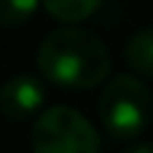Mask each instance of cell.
Returning <instances> with one entry per match:
<instances>
[{"label":"cell","instance_id":"cell-1","mask_svg":"<svg viewBox=\"0 0 153 153\" xmlns=\"http://www.w3.org/2000/svg\"><path fill=\"white\" fill-rule=\"evenodd\" d=\"M38 67L48 83L65 91H83L105 81L110 73V54L94 32L59 27L43 38L38 48Z\"/></svg>","mask_w":153,"mask_h":153},{"label":"cell","instance_id":"cell-2","mask_svg":"<svg viewBox=\"0 0 153 153\" xmlns=\"http://www.w3.org/2000/svg\"><path fill=\"white\" fill-rule=\"evenodd\" d=\"M100 118L116 140H132L148 129L153 118V97L134 75H116L100 94Z\"/></svg>","mask_w":153,"mask_h":153},{"label":"cell","instance_id":"cell-3","mask_svg":"<svg viewBox=\"0 0 153 153\" xmlns=\"http://www.w3.org/2000/svg\"><path fill=\"white\" fill-rule=\"evenodd\" d=\"M32 148L38 153H94L100 151V134L78 110L59 105L35 121Z\"/></svg>","mask_w":153,"mask_h":153},{"label":"cell","instance_id":"cell-4","mask_svg":"<svg viewBox=\"0 0 153 153\" xmlns=\"http://www.w3.org/2000/svg\"><path fill=\"white\" fill-rule=\"evenodd\" d=\"M43 83L35 75H13L0 86V113L8 121H24L43 105Z\"/></svg>","mask_w":153,"mask_h":153},{"label":"cell","instance_id":"cell-5","mask_svg":"<svg viewBox=\"0 0 153 153\" xmlns=\"http://www.w3.org/2000/svg\"><path fill=\"white\" fill-rule=\"evenodd\" d=\"M126 62L137 75L153 78V27H145V30H140L129 38Z\"/></svg>","mask_w":153,"mask_h":153},{"label":"cell","instance_id":"cell-6","mask_svg":"<svg viewBox=\"0 0 153 153\" xmlns=\"http://www.w3.org/2000/svg\"><path fill=\"white\" fill-rule=\"evenodd\" d=\"M100 3L102 0H43L46 11L56 22H65V24H75V22L89 19L100 8Z\"/></svg>","mask_w":153,"mask_h":153},{"label":"cell","instance_id":"cell-7","mask_svg":"<svg viewBox=\"0 0 153 153\" xmlns=\"http://www.w3.org/2000/svg\"><path fill=\"white\" fill-rule=\"evenodd\" d=\"M38 8V0H0V27L24 24Z\"/></svg>","mask_w":153,"mask_h":153},{"label":"cell","instance_id":"cell-8","mask_svg":"<svg viewBox=\"0 0 153 153\" xmlns=\"http://www.w3.org/2000/svg\"><path fill=\"white\" fill-rule=\"evenodd\" d=\"M129 153H153L151 143H143V145H129Z\"/></svg>","mask_w":153,"mask_h":153}]
</instances>
